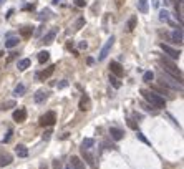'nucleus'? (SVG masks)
Masks as SVG:
<instances>
[{
	"label": "nucleus",
	"instance_id": "4",
	"mask_svg": "<svg viewBox=\"0 0 184 169\" xmlns=\"http://www.w3.org/2000/svg\"><path fill=\"white\" fill-rule=\"evenodd\" d=\"M113 43H115V38H113V36L106 40V43L103 45V48H101V51H100V57H98V60H100V61H103V60H105V58L110 55V50H111Z\"/></svg>",
	"mask_w": 184,
	"mask_h": 169
},
{
	"label": "nucleus",
	"instance_id": "43",
	"mask_svg": "<svg viewBox=\"0 0 184 169\" xmlns=\"http://www.w3.org/2000/svg\"><path fill=\"white\" fill-rule=\"evenodd\" d=\"M58 2H60V0H53V4H58Z\"/></svg>",
	"mask_w": 184,
	"mask_h": 169
},
{
	"label": "nucleus",
	"instance_id": "31",
	"mask_svg": "<svg viewBox=\"0 0 184 169\" xmlns=\"http://www.w3.org/2000/svg\"><path fill=\"white\" fill-rule=\"evenodd\" d=\"M83 23H85V18H78V20H76V23H75L76 30H80V28H81V27H83Z\"/></svg>",
	"mask_w": 184,
	"mask_h": 169
},
{
	"label": "nucleus",
	"instance_id": "21",
	"mask_svg": "<svg viewBox=\"0 0 184 169\" xmlns=\"http://www.w3.org/2000/svg\"><path fill=\"white\" fill-rule=\"evenodd\" d=\"M138 10L141 13H148V0H138Z\"/></svg>",
	"mask_w": 184,
	"mask_h": 169
},
{
	"label": "nucleus",
	"instance_id": "44",
	"mask_svg": "<svg viewBox=\"0 0 184 169\" xmlns=\"http://www.w3.org/2000/svg\"><path fill=\"white\" fill-rule=\"evenodd\" d=\"M4 2H5V0H0V5H2V4H4Z\"/></svg>",
	"mask_w": 184,
	"mask_h": 169
},
{
	"label": "nucleus",
	"instance_id": "20",
	"mask_svg": "<svg viewBox=\"0 0 184 169\" xmlns=\"http://www.w3.org/2000/svg\"><path fill=\"white\" fill-rule=\"evenodd\" d=\"M55 36H57V32H55V30H51V32H48L47 35L43 36V40H42V42L48 45V43H51V42L55 40Z\"/></svg>",
	"mask_w": 184,
	"mask_h": 169
},
{
	"label": "nucleus",
	"instance_id": "22",
	"mask_svg": "<svg viewBox=\"0 0 184 169\" xmlns=\"http://www.w3.org/2000/svg\"><path fill=\"white\" fill-rule=\"evenodd\" d=\"M32 33H33L32 27H22V28H20V36H23V38H28Z\"/></svg>",
	"mask_w": 184,
	"mask_h": 169
},
{
	"label": "nucleus",
	"instance_id": "26",
	"mask_svg": "<svg viewBox=\"0 0 184 169\" xmlns=\"http://www.w3.org/2000/svg\"><path fill=\"white\" fill-rule=\"evenodd\" d=\"M93 144H95V141L90 139V138H86V139H83V143H81V147H85V149H90Z\"/></svg>",
	"mask_w": 184,
	"mask_h": 169
},
{
	"label": "nucleus",
	"instance_id": "19",
	"mask_svg": "<svg viewBox=\"0 0 184 169\" xmlns=\"http://www.w3.org/2000/svg\"><path fill=\"white\" fill-rule=\"evenodd\" d=\"M18 42H20V40H18V36H10V38L5 42V48H13V47H17Z\"/></svg>",
	"mask_w": 184,
	"mask_h": 169
},
{
	"label": "nucleus",
	"instance_id": "32",
	"mask_svg": "<svg viewBox=\"0 0 184 169\" xmlns=\"http://www.w3.org/2000/svg\"><path fill=\"white\" fill-rule=\"evenodd\" d=\"M75 5L81 8V7H85V5H86V0H75Z\"/></svg>",
	"mask_w": 184,
	"mask_h": 169
},
{
	"label": "nucleus",
	"instance_id": "34",
	"mask_svg": "<svg viewBox=\"0 0 184 169\" xmlns=\"http://www.w3.org/2000/svg\"><path fill=\"white\" fill-rule=\"evenodd\" d=\"M124 2H126V0H115V4H116V7H118V8H121L123 5H124Z\"/></svg>",
	"mask_w": 184,
	"mask_h": 169
},
{
	"label": "nucleus",
	"instance_id": "6",
	"mask_svg": "<svg viewBox=\"0 0 184 169\" xmlns=\"http://www.w3.org/2000/svg\"><path fill=\"white\" fill-rule=\"evenodd\" d=\"M164 36H166V38H169V42H173V43L183 45V30H181V28L174 30L173 33H164Z\"/></svg>",
	"mask_w": 184,
	"mask_h": 169
},
{
	"label": "nucleus",
	"instance_id": "8",
	"mask_svg": "<svg viewBox=\"0 0 184 169\" xmlns=\"http://www.w3.org/2000/svg\"><path fill=\"white\" fill-rule=\"evenodd\" d=\"M110 71H111V75H115L116 78H121L123 73H124L118 61H111V63H110Z\"/></svg>",
	"mask_w": 184,
	"mask_h": 169
},
{
	"label": "nucleus",
	"instance_id": "18",
	"mask_svg": "<svg viewBox=\"0 0 184 169\" xmlns=\"http://www.w3.org/2000/svg\"><path fill=\"white\" fill-rule=\"evenodd\" d=\"M12 161H13V159H12L10 154H2V156H0V168L12 164Z\"/></svg>",
	"mask_w": 184,
	"mask_h": 169
},
{
	"label": "nucleus",
	"instance_id": "39",
	"mask_svg": "<svg viewBox=\"0 0 184 169\" xmlns=\"http://www.w3.org/2000/svg\"><path fill=\"white\" fill-rule=\"evenodd\" d=\"M10 138H12V131L7 134V138H4V143H7V141H10Z\"/></svg>",
	"mask_w": 184,
	"mask_h": 169
},
{
	"label": "nucleus",
	"instance_id": "25",
	"mask_svg": "<svg viewBox=\"0 0 184 169\" xmlns=\"http://www.w3.org/2000/svg\"><path fill=\"white\" fill-rule=\"evenodd\" d=\"M13 95H15V96H23V95H25V86H23L22 83L15 86V90H13Z\"/></svg>",
	"mask_w": 184,
	"mask_h": 169
},
{
	"label": "nucleus",
	"instance_id": "14",
	"mask_svg": "<svg viewBox=\"0 0 184 169\" xmlns=\"http://www.w3.org/2000/svg\"><path fill=\"white\" fill-rule=\"evenodd\" d=\"M48 98V91H45V90H38L35 93V103H43L45 100Z\"/></svg>",
	"mask_w": 184,
	"mask_h": 169
},
{
	"label": "nucleus",
	"instance_id": "40",
	"mask_svg": "<svg viewBox=\"0 0 184 169\" xmlns=\"http://www.w3.org/2000/svg\"><path fill=\"white\" fill-rule=\"evenodd\" d=\"M80 48H86V42H81V43H80Z\"/></svg>",
	"mask_w": 184,
	"mask_h": 169
},
{
	"label": "nucleus",
	"instance_id": "36",
	"mask_svg": "<svg viewBox=\"0 0 184 169\" xmlns=\"http://www.w3.org/2000/svg\"><path fill=\"white\" fill-rule=\"evenodd\" d=\"M159 17H161V20H166V22H168V12H166V10H162Z\"/></svg>",
	"mask_w": 184,
	"mask_h": 169
},
{
	"label": "nucleus",
	"instance_id": "45",
	"mask_svg": "<svg viewBox=\"0 0 184 169\" xmlns=\"http://www.w3.org/2000/svg\"><path fill=\"white\" fill-rule=\"evenodd\" d=\"M2 55H4V51H0V57H2Z\"/></svg>",
	"mask_w": 184,
	"mask_h": 169
},
{
	"label": "nucleus",
	"instance_id": "1",
	"mask_svg": "<svg viewBox=\"0 0 184 169\" xmlns=\"http://www.w3.org/2000/svg\"><path fill=\"white\" fill-rule=\"evenodd\" d=\"M161 68L164 70L166 73H169L171 76H174V78L177 80L179 83H183V71H181L179 68H177V65L176 63H173V61L169 60V58L164 55V57H161Z\"/></svg>",
	"mask_w": 184,
	"mask_h": 169
},
{
	"label": "nucleus",
	"instance_id": "3",
	"mask_svg": "<svg viewBox=\"0 0 184 169\" xmlns=\"http://www.w3.org/2000/svg\"><path fill=\"white\" fill-rule=\"evenodd\" d=\"M159 85H162V86L166 88H171V90H179L183 91V86H181V83L177 81L174 76H171L169 73H161V76H159Z\"/></svg>",
	"mask_w": 184,
	"mask_h": 169
},
{
	"label": "nucleus",
	"instance_id": "37",
	"mask_svg": "<svg viewBox=\"0 0 184 169\" xmlns=\"http://www.w3.org/2000/svg\"><path fill=\"white\" fill-rule=\"evenodd\" d=\"M128 124H130L131 128H134V130H136V123H134L133 119H128Z\"/></svg>",
	"mask_w": 184,
	"mask_h": 169
},
{
	"label": "nucleus",
	"instance_id": "29",
	"mask_svg": "<svg viewBox=\"0 0 184 169\" xmlns=\"http://www.w3.org/2000/svg\"><path fill=\"white\" fill-rule=\"evenodd\" d=\"M50 13H51L50 10H43V12H40L38 18L40 20H48V18H50Z\"/></svg>",
	"mask_w": 184,
	"mask_h": 169
},
{
	"label": "nucleus",
	"instance_id": "10",
	"mask_svg": "<svg viewBox=\"0 0 184 169\" xmlns=\"http://www.w3.org/2000/svg\"><path fill=\"white\" fill-rule=\"evenodd\" d=\"M80 109H81V111H90L91 109V100H90V96H88V95H83V96H81V100H80Z\"/></svg>",
	"mask_w": 184,
	"mask_h": 169
},
{
	"label": "nucleus",
	"instance_id": "38",
	"mask_svg": "<svg viewBox=\"0 0 184 169\" xmlns=\"http://www.w3.org/2000/svg\"><path fill=\"white\" fill-rule=\"evenodd\" d=\"M66 85H68V81H61V83H58V88H65Z\"/></svg>",
	"mask_w": 184,
	"mask_h": 169
},
{
	"label": "nucleus",
	"instance_id": "41",
	"mask_svg": "<svg viewBox=\"0 0 184 169\" xmlns=\"http://www.w3.org/2000/svg\"><path fill=\"white\" fill-rule=\"evenodd\" d=\"M63 169H73V166H72V164H70V162H68V164H66V166H65V168H63Z\"/></svg>",
	"mask_w": 184,
	"mask_h": 169
},
{
	"label": "nucleus",
	"instance_id": "23",
	"mask_svg": "<svg viewBox=\"0 0 184 169\" xmlns=\"http://www.w3.org/2000/svg\"><path fill=\"white\" fill-rule=\"evenodd\" d=\"M48 58H50V53H48V51H40V53H38L40 65H45V63L48 61Z\"/></svg>",
	"mask_w": 184,
	"mask_h": 169
},
{
	"label": "nucleus",
	"instance_id": "15",
	"mask_svg": "<svg viewBox=\"0 0 184 169\" xmlns=\"http://www.w3.org/2000/svg\"><path fill=\"white\" fill-rule=\"evenodd\" d=\"M110 134H111V138L115 141H119L124 138V133H123L121 130H118V128H111V130H110Z\"/></svg>",
	"mask_w": 184,
	"mask_h": 169
},
{
	"label": "nucleus",
	"instance_id": "13",
	"mask_svg": "<svg viewBox=\"0 0 184 169\" xmlns=\"http://www.w3.org/2000/svg\"><path fill=\"white\" fill-rule=\"evenodd\" d=\"M70 164L73 166V169H85V162L78 158V156H72L70 158Z\"/></svg>",
	"mask_w": 184,
	"mask_h": 169
},
{
	"label": "nucleus",
	"instance_id": "11",
	"mask_svg": "<svg viewBox=\"0 0 184 169\" xmlns=\"http://www.w3.org/2000/svg\"><path fill=\"white\" fill-rule=\"evenodd\" d=\"M53 71H55V65H50L47 70H43L42 73H37V78H38V80H47V78H50V76L53 75Z\"/></svg>",
	"mask_w": 184,
	"mask_h": 169
},
{
	"label": "nucleus",
	"instance_id": "12",
	"mask_svg": "<svg viewBox=\"0 0 184 169\" xmlns=\"http://www.w3.org/2000/svg\"><path fill=\"white\" fill-rule=\"evenodd\" d=\"M25 119H27V111L23 108L17 109V111L13 113V121L15 123H23Z\"/></svg>",
	"mask_w": 184,
	"mask_h": 169
},
{
	"label": "nucleus",
	"instance_id": "30",
	"mask_svg": "<svg viewBox=\"0 0 184 169\" xmlns=\"http://www.w3.org/2000/svg\"><path fill=\"white\" fill-rule=\"evenodd\" d=\"M110 81L113 83V86L115 88H119V81H118V78H116L115 75H110Z\"/></svg>",
	"mask_w": 184,
	"mask_h": 169
},
{
	"label": "nucleus",
	"instance_id": "2",
	"mask_svg": "<svg viewBox=\"0 0 184 169\" xmlns=\"http://www.w3.org/2000/svg\"><path fill=\"white\" fill-rule=\"evenodd\" d=\"M141 95L145 96V100L148 101V103H151L153 106H156V108H164V106H166V100H164L161 95L154 93V91H151V90H141Z\"/></svg>",
	"mask_w": 184,
	"mask_h": 169
},
{
	"label": "nucleus",
	"instance_id": "7",
	"mask_svg": "<svg viewBox=\"0 0 184 169\" xmlns=\"http://www.w3.org/2000/svg\"><path fill=\"white\" fill-rule=\"evenodd\" d=\"M161 50L164 51V55H166L168 58H173V60H177V58L181 57V53L177 50H174V48H171L169 45H164V43H161Z\"/></svg>",
	"mask_w": 184,
	"mask_h": 169
},
{
	"label": "nucleus",
	"instance_id": "24",
	"mask_svg": "<svg viewBox=\"0 0 184 169\" xmlns=\"http://www.w3.org/2000/svg\"><path fill=\"white\" fill-rule=\"evenodd\" d=\"M15 106V101L10 100V101H4V103L0 104V111H5V109H12Z\"/></svg>",
	"mask_w": 184,
	"mask_h": 169
},
{
	"label": "nucleus",
	"instance_id": "9",
	"mask_svg": "<svg viewBox=\"0 0 184 169\" xmlns=\"http://www.w3.org/2000/svg\"><path fill=\"white\" fill-rule=\"evenodd\" d=\"M81 158H83L85 161H86V162H88V164H90L93 169H96V162H95V156L91 154V153H88V149H85V147H81Z\"/></svg>",
	"mask_w": 184,
	"mask_h": 169
},
{
	"label": "nucleus",
	"instance_id": "33",
	"mask_svg": "<svg viewBox=\"0 0 184 169\" xmlns=\"http://www.w3.org/2000/svg\"><path fill=\"white\" fill-rule=\"evenodd\" d=\"M53 169H63V166H61V162L58 161V159H55V161H53Z\"/></svg>",
	"mask_w": 184,
	"mask_h": 169
},
{
	"label": "nucleus",
	"instance_id": "5",
	"mask_svg": "<svg viewBox=\"0 0 184 169\" xmlns=\"http://www.w3.org/2000/svg\"><path fill=\"white\" fill-rule=\"evenodd\" d=\"M55 119H57L55 111H48L40 118V126H51V124H55Z\"/></svg>",
	"mask_w": 184,
	"mask_h": 169
},
{
	"label": "nucleus",
	"instance_id": "35",
	"mask_svg": "<svg viewBox=\"0 0 184 169\" xmlns=\"http://www.w3.org/2000/svg\"><path fill=\"white\" fill-rule=\"evenodd\" d=\"M51 133H53V131H51V130H47V131H45V133H43V139H48V138L51 136Z\"/></svg>",
	"mask_w": 184,
	"mask_h": 169
},
{
	"label": "nucleus",
	"instance_id": "42",
	"mask_svg": "<svg viewBox=\"0 0 184 169\" xmlns=\"http://www.w3.org/2000/svg\"><path fill=\"white\" fill-rule=\"evenodd\" d=\"M40 169H48V168H47V164H42V166H40Z\"/></svg>",
	"mask_w": 184,
	"mask_h": 169
},
{
	"label": "nucleus",
	"instance_id": "16",
	"mask_svg": "<svg viewBox=\"0 0 184 169\" xmlns=\"http://www.w3.org/2000/svg\"><path fill=\"white\" fill-rule=\"evenodd\" d=\"M15 153H17L18 158H27V156H28V149H27L23 144H18V146L15 147Z\"/></svg>",
	"mask_w": 184,
	"mask_h": 169
},
{
	"label": "nucleus",
	"instance_id": "17",
	"mask_svg": "<svg viewBox=\"0 0 184 169\" xmlns=\"http://www.w3.org/2000/svg\"><path fill=\"white\" fill-rule=\"evenodd\" d=\"M30 63H32V61H30V58H23V60H20V61H18L17 68L20 70V71H25V70L30 66Z\"/></svg>",
	"mask_w": 184,
	"mask_h": 169
},
{
	"label": "nucleus",
	"instance_id": "28",
	"mask_svg": "<svg viewBox=\"0 0 184 169\" xmlns=\"http://www.w3.org/2000/svg\"><path fill=\"white\" fill-rule=\"evenodd\" d=\"M134 27H136V17H131L130 20H128V30H130V32H133Z\"/></svg>",
	"mask_w": 184,
	"mask_h": 169
},
{
	"label": "nucleus",
	"instance_id": "27",
	"mask_svg": "<svg viewBox=\"0 0 184 169\" xmlns=\"http://www.w3.org/2000/svg\"><path fill=\"white\" fill-rule=\"evenodd\" d=\"M153 78H154V73H153V71H146L145 75H143V80H145L146 83H151Z\"/></svg>",
	"mask_w": 184,
	"mask_h": 169
}]
</instances>
